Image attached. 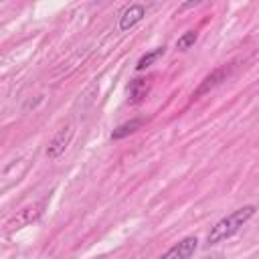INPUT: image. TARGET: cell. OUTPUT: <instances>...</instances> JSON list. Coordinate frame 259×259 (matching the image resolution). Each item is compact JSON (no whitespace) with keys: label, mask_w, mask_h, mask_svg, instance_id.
Returning a JSON list of instances; mask_svg holds the SVG:
<instances>
[{"label":"cell","mask_w":259,"mask_h":259,"mask_svg":"<svg viewBox=\"0 0 259 259\" xmlns=\"http://www.w3.org/2000/svg\"><path fill=\"white\" fill-rule=\"evenodd\" d=\"M255 210H257V208H255L253 204H245V206L233 210L229 217L221 219V221L210 229V233H208V237H206V243H208V245H214V243H221V241L233 237V235L255 214Z\"/></svg>","instance_id":"6da1fadb"},{"label":"cell","mask_w":259,"mask_h":259,"mask_svg":"<svg viewBox=\"0 0 259 259\" xmlns=\"http://www.w3.org/2000/svg\"><path fill=\"white\" fill-rule=\"evenodd\" d=\"M231 71H233V67H231V65H225V67H219V69H214L212 73H208V75L202 79V83L198 85V89L192 93V97L198 99V97H202L204 93H208L210 89H214L217 85H221L223 81H227V77L231 75Z\"/></svg>","instance_id":"7a4b0ae2"},{"label":"cell","mask_w":259,"mask_h":259,"mask_svg":"<svg viewBox=\"0 0 259 259\" xmlns=\"http://www.w3.org/2000/svg\"><path fill=\"white\" fill-rule=\"evenodd\" d=\"M71 138H73V125H63V127L53 136V140L49 142V146H47V156H49L51 160L59 158V156L65 152V148L69 146Z\"/></svg>","instance_id":"3957f363"},{"label":"cell","mask_w":259,"mask_h":259,"mask_svg":"<svg viewBox=\"0 0 259 259\" xmlns=\"http://www.w3.org/2000/svg\"><path fill=\"white\" fill-rule=\"evenodd\" d=\"M196 245H198L196 237H184L172 249H168L160 259H190L192 253L196 251Z\"/></svg>","instance_id":"277c9868"},{"label":"cell","mask_w":259,"mask_h":259,"mask_svg":"<svg viewBox=\"0 0 259 259\" xmlns=\"http://www.w3.org/2000/svg\"><path fill=\"white\" fill-rule=\"evenodd\" d=\"M40 208H42V204H32V206H26V208L18 210V212L6 223V227H8V229H22L24 225L32 223V221L40 214Z\"/></svg>","instance_id":"5b68a950"},{"label":"cell","mask_w":259,"mask_h":259,"mask_svg":"<svg viewBox=\"0 0 259 259\" xmlns=\"http://www.w3.org/2000/svg\"><path fill=\"white\" fill-rule=\"evenodd\" d=\"M144 16H146L144 4H132V6L125 8L123 14L119 16V30H130V28H132L134 24H138Z\"/></svg>","instance_id":"8992f818"},{"label":"cell","mask_w":259,"mask_h":259,"mask_svg":"<svg viewBox=\"0 0 259 259\" xmlns=\"http://www.w3.org/2000/svg\"><path fill=\"white\" fill-rule=\"evenodd\" d=\"M152 87V79H134L127 85V101L130 103H140Z\"/></svg>","instance_id":"52a82bcc"},{"label":"cell","mask_w":259,"mask_h":259,"mask_svg":"<svg viewBox=\"0 0 259 259\" xmlns=\"http://www.w3.org/2000/svg\"><path fill=\"white\" fill-rule=\"evenodd\" d=\"M140 127H142V119L125 121V123L117 125V127L111 132V140H121V138H125V136H130V134H134V132L140 130Z\"/></svg>","instance_id":"ba28073f"},{"label":"cell","mask_w":259,"mask_h":259,"mask_svg":"<svg viewBox=\"0 0 259 259\" xmlns=\"http://www.w3.org/2000/svg\"><path fill=\"white\" fill-rule=\"evenodd\" d=\"M164 47H156L154 51H150V53H146L144 57H140V61H138V65H136V69L138 71H144V69H148L150 65H154L162 55H164Z\"/></svg>","instance_id":"9c48e42d"},{"label":"cell","mask_w":259,"mask_h":259,"mask_svg":"<svg viewBox=\"0 0 259 259\" xmlns=\"http://www.w3.org/2000/svg\"><path fill=\"white\" fill-rule=\"evenodd\" d=\"M196 38H198V32H196V30H186V32L176 40V49H178V51H186V49H190V47L196 42Z\"/></svg>","instance_id":"30bf717a"},{"label":"cell","mask_w":259,"mask_h":259,"mask_svg":"<svg viewBox=\"0 0 259 259\" xmlns=\"http://www.w3.org/2000/svg\"><path fill=\"white\" fill-rule=\"evenodd\" d=\"M204 259H221V255H210V257H204Z\"/></svg>","instance_id":"8fae6325"}]
</instances>
